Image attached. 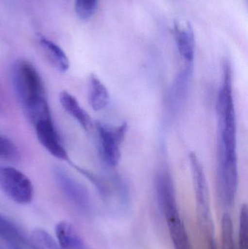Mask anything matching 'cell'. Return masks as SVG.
I'll list each match as a JSON object with an SVG mask.
<instances>
[{
    "instance_id": "obj_1",
    "label": "cell",
    "mask_w": 248,
    "mask_h": 249,
    "mask_svg": "<svg viewBox=\"0 0 248 249\" xmlns=\"http://www.w3.org/2000/svg\"><path fill=\"white\" fill-rule=\"evenodd\" d=\"M11 80L16 96L23 108L47 99L42 77L36 67L26 60H18L11 70Z\"/></svg>"
},
{
    "instance_id": "obj_2",
    "label": "cell",
    "mask_w": 248,
    "mask_h": 249,
    "mask_svg": "<svg viewBox=\"0 0 248 249\" xmlns=\"http://www.w3.org/2000/svg\"><path fill=\"white\" fill-rule=\"evenodd\" d=\"M194 190L196 197L197 208L199 222L203 226L210 241L214 239V226L211 216L209 188L203 165L195 152L189 153Z\"/></svg>"
},
{
    "instance_id": "obj_3",
    "label": "cell",
    "mask_w": 248,
    "mask_h": 249,
    "mask_svg": "<svg viewBox=\"0 0 248 249\" xmlns=\"http://www.w3.org/2000/svg\"><path fill=\"white\" fill-rule=\"evenodd\" d=\"M0 187L16 203L26 205L33 198V184L27 176L11 166L0 167Z\"/></svg>"
},
{
    "instance_id": "obj_4",
    "label": "cell",
    "mask_w": 248,
    "mask_h": 249,
    "mask_svg": "<svg viewBox=\"0 0 248 249\" xmlns=\"http://www.w3.org/2000/svg\"><path fill=\"white\" fill-rule=\"evenodd\" d=\"M96 128L103 160L109 166H116L121 159V144L125 139L128 124L124 123L117 127H113L98 122Z\"/></svg>"
},
{
    "instance_id": "obj_5",
    "label": "cell",
    "mask_w": 248,
    "mask_h": 249,
    "mask_svg": "<svg viewBox=\"0 0 248 249\" xmlns=\"http://www.w3.org/2000/svg\"><path fill=\"white\" fill-rule=\"evenodd\" d=\"M54 175L61 191L74 207L83 214H91L93 205L87 189L61 167L54 169Z\"/></svg>"
},
{
    "instance_id": "obj_6",
    "label": "cell",
    "mask_w": 248,
    "mask_h": 249,
    "mask_svg": "<svg viewBox=\"0 0 248 249\" xmlns=\"http://www.w3.org/2000/svg\"><path fill=\"white\" fill-rule=\"evenodd\" d=\"M155 187L159 207L165 221L180 216L174 183L167 170L157 174Z\"/></svg>"
},
{
    "instance_id": "obj_7",
    "label": "cell",
    "mask_w": 248,
    "mask_h": 249,
    "mask_svg": "<svg viewBox=\"0 0 248 249\" xmlns=\"http://www.w3.org/2000/svg\"><path fill=\"white\" fill-rule=\"evenodd\" d=\"M33 126L38 140L51 155L61 160H69V157L61 143L52 118L39 121Z\"/></svg>"
},
{
    "instance_id": "obj_8",
    "label": "cell",
    "mask_w": 248,
    "mask_h": 249,
    "mask_svg": "<svg viewBox=\"0 0 248 249\" xmlns=\"http://www.w3.org/2000/svg\"><path fill=\"white\" fill-rule=\"evenodd\" d=\"M0 238L7 249H30V241L23 231L0 212Z\"/></svg>"
},
{
    "instance_id": "obj_9",
    "label": "cell",
    "mask_w": 248,
    "mask_h": 249,
    "mask_svg": "<svg viewBox=\"0 0 248 249\" xmlns=\"http://www.w3.org/2000/svg\"><path fill=\"white\" fill-rule=\"evenodd\" d=\"M175 37L182 58L186 64H194L195 54V38L193 28L189 22L185 26L175 23Z\"/></svg>"
},
{
    "instance_id": "obj_10",
    "label": "cell",
    "mask_w": 248,
    "mask_h": 249,
    "mask_svg": "<svg viewBox=\"0 0 248 249\" xmlns=\"http://www.w3.org/2000/svg\"><path fill=\"white\" fill-rule=\"evenodd\" d=\"M59 101L63 109L77 121L84 130L89 131L92 128L91 118L73 95L64 90L60 93Z\"/></svg>"
},
{
    "instance_id": "obj_11",
    "label": "cell",
    "mask_w": 248,
    "mask_h": 249,
    "mask_svg": "<svg viewBox=\"0 0 248 249\" xmlns=\"http://www.w3.org/2000/svg\"><path fill=\"white\" fill-rule=\"evenodd\" d=\"M55 235L61 249H90L69 222H59L55 227Z\"/></svg>"
},
{
    "instance_id": "obj_12",
    "label": "cell",
    "mask_w": 248,
    "mask_h": 249,
    "mask_svg": "<svg viewBox=\"0 0 248 249\" xmlns=\"http://www.w3.org/2000/svg\"><path fill=\"white\" fill-rule=\"evenodd\" d=\"M39 45L48 61L57 71L63 73L68 71L70 67L69 60L58 45L44 37L39 39Z\"/></svg>"
},
{
    "instance_id": "obj_13",
    "label": "cell",
    "mask_w": 248,
    "mask_h": 249,
    "mask_svg": "<svg viewBox=\"0 0 248 249\" xmlns=\"http://www.w3.org/2000/svg\"><path fill=\"white\" fill-rule=\"evenodd\" d=\"M109 93L107 88L95 74L89 78V103L93 110L104 109L109 105Z\"/></svg>"
},
{
    "instance_id": "obj_14",
    "label": "cell",
    "mask_w": 248,
    "mask_h": 249,
    "mask_svg": "<svg viewBox=\"0 0 248 249\" xmlns=\"http://www.w3.org/2000/svg\"><path fill=\"white\" fill-rule=\"evenodd\" d=\"M193 71L194 64H186L178 74L171 91V102L175 106L182 105L187 96Z\"/></svg>"
},
{
    "instance_id": "obj_15",
    "label": "cell",
    "mask_w": 248,
    "mask_h": 249,
    "mask_svg": "<svg viewBox=\"0 0 248 249\" xmlns=\"http://www.w3.org/2000/svg\"><path fill=\"white\" fill-rule=\"evenodd\" d=\"M166 222L173 249H192L189 235L181 216L169 219Z\"/></svg>"
},
{
    "instance_id": "obj_16",
    "label": "cell",
    "mask_w": 248,
    "mask_h": 249,
    "mask_svg": "<svg viewBox=\"0 0 248 249\" xmlns=\"http://www.w3.org/2000/svg\"><path fill=\"white\" fill-rule=\"evenodd\" d=\"M29 241L32 249H61L50 234L40 228L32 231Z\"/></svg>"
},
{
    "instance_id": "obj_17",
    "label": "cell",
    "mask_w": 248,
    "mask_h": 249,
    "mask_svg": "<svg viewBox=\"0 0 248 249\" xmlns=\"http://www.w3.org/2000/svg\"><path fill=\"white\" fill-rule=\"evenodd\" d=\"M221 249H236L232 219L228 213L221 220Z\"/></svg>"
},
{
    "instance_id": "obj_18",
    "label": "cell",
    "mask_w": 248,
    "mask_h": 249,
    "mask_svg": "<svg viewBox=\"0 0 248 249\" xmlns=\"http://www.w3.org/2000/svg\"><path fill=\"white\" fill-rule=\"evenodd\" d=\"M99 0H75V11L81 20L93 17L98 8Z\"/></svg>"
},
{
    "instance_id": "obj_19",
    "label": "cell",
    "mask_w": 248,
    "mask_h": 249,
    "mask_svg": "<svg viewBox=\"0 0 248 249\" xmlns=\"http://www.w3.org/2000/svg\"><path fill=\"white\" fill-rule=\"evenodd\" d=\"M0 158L7 160H17L19 152L16 145L10 139L0 135Z\"/></svg>"
},
{
    "instance_id": "obj_20",
    "label": "cell",
    "mask_w": 248,
    "mask_h": 249,
    "mask_svg": "<svg viewBox=\"0 0 248 249\" xmlns=\"http://www.w3.org/2000/svg\"><path fill=\"white\" fill-rule=\"evenodd\" d=\"M248 207L242 206L239 225V249H248Z\"/></svg>"
}]
</instances>
